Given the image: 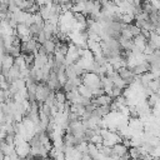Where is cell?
<instances>
[{"label": "cell", "instance_id": "16", "mask_svg": "<svg viewBox=\"0 0 160 160\" xmlns=\"http://www.w3.org/2000/svg\"><path fill=\"white\" fill-rule=\"evenodd\" d=\"M9 10H8V4H2L0 2V14H6Z\"/></svg>", "mask_w": 160, "mask_h": 160}, {"label": "cell", "instance_id": "19", "mask_svg": "<svg viewBox=\"0 0 160 160\" xmlns=\"http://www.w3.org/2000/svg\"><path fill=\"white\" fill-rule=\"evenodd\" d=\"M130 160H135V159H130Z\"/></svg>", "mask_w": 160, "mask_h": 160}, {"label": "cell", "instance_id": "14", "mask_svg": "<svg viewBox=\"0 0 160 160\" xmlns=\"http://www.w3.org/2000/svg\"><path fill=\"white\" fill-rule=\"evenodd\" d=\"M121 21L124 24H131L134 21V15H130V14H121Z\"/></svg>", "mask_w": 160, "mask_h": 160}, {"label": "cell", "instance_id": "9", "mask_svg": "<svg viewBox=\"0 0 160 160\" xmlns=\"http://www.w3.org/2000/svg\"><path fill=\"white\" fill-rule=\"evenodd\" d=\"M41 46L45 49V51H46V54H48V55L54 54V51H55V42H54L51 39H50V40H46Z\"/></svg>", "mask_w": 160, "mask_h": 160}, {"label": "cell", "instance_id": "13", "mask_svg": "<svg viewBox=\"0 0 160 160\" xmlns=\"http://www.w3.org/2000/svg\"><path fill=\"white\" fill-rule=\"evenodd\" d=\"M54 99L56 102H65L66 101V98H65V92L60 89V90H56L54 91Z\"/></svg>", "mask_w": 160, "mask_h": 160}, {"label": "cell", "instance_id": "3", "mask_svg": "<svg viewBox=\"0 0 160 160\" xmlns=\"http://www.w3.org/2000/svg\"><path fill=\"white\" fill-rule=\"evenodd\" d=\"M131 71H132V74H134V75L140 76V75L146 74V72H149V71H150V65H149V62H148V61H142V62L136 64V65L131 69Z\"/></svg>", "mask_w": 160, "mask_h": 160}, {"label": "cell", "instance_id": "12", "mask_svg": "<svg viewBox=\"0 0 160 160\" xmlns=\"http://www.w3.org/2000/svg\"><path fill=\"white\" fill-rule=\"evenodd\" d=\"M14 66H16L19 70H22V69L26 68L25 60H24V56H22V55H20V56H18V58L14 59Z\"/></svg>", "mask_w": 160, "mask_h": 160}, {"label": "cell", "instance_id": "5", "mask_svg": "<svg viewBox=\"0 0 160 160\" xmlns=\"http://www.w3.org/2000/svg\"><path fill=\"white\" fill-rule=\"evenodd\" d=\"M111 150H112V155H114V156H116L118 159H119L120 156H122L124 154H126V152H128V148H126V146H124L121 142L115 144V145L111 148Z\"/></svg>", "mask_w": 160, "mask_h": 160}, {"label": "cell", "instance_id": "4", "mask_svg": "<svg viewBox=\"0 0 160 160\" xmlns=\"http://www.w3.org/2000/svg\"><path fill=\"white\" fill-rule=\"evenodd\" d=\"M146 38H144L141 34H139V35H136V36H134L132 38V45L140 51V52H142V50H144V48H145V45H146Z\"/></svg>", "mask_w": 160, "mask_h": 160}, {"label": "cell", "instance_id": "6", "mask_svg": "<svg viewBox=\"0 0 160 160\" xmlns=\"http://www.w3.org/2000/svg\"><path fill=\"white\" fill-rule=\"evenodd\" d=\"M14 35H16L18 38H22V36H29V28L25 24H18V26L15 28Z\"/></svg>", "mask_w": 160, "mask_h": 160}, {"label": "cell", "instance_id": "11", "mask_svg": "<svg viewBox=\"0 0 160 160\" xmlns=\"http://www.w3.org/2000/svg\"><path fill=\"white\" fill-rule=\"evenodd\" d=\"M148 89L152 92V94H159V89H160V84H159V79L151 80L148 84Z\"/></svg>", "mask_w": 160, "mask_h": 160}, {"label": "cell", "instance_id": "18", "mask_svg": "<svg viewBox=\"0 0 160 160\" xmlns=\"http://www.w3.org/2000/svg\"><path fill=\"white\" fill-rule=\"evenodd\" d=\"M150 160H159V158H151Z\"/></svg>", "mask_w": 160, "mask_h": 160}, {"label": "cell", "instance_id": "10", "mask_svg": "<svg viewBox=\"0 0 160 160\" xmlns=\"http://www.w3.org/2000/svg\"><path fill=\"white\" fill-rule=\"evenodd\" d=\"M5 51H6V54H8V55H10V56H11V58H14V59L21 55V52H20V48H19V46H14V45L9 46Z\"/></svg>", "mask_w": 160, "mask_h": 160}, {"label": "cell", "instance_id": "7", "mask_svg": "<svg viewBox=\"0 0 160 160\" xmlns=\"http://www.w3.org/2000/svg\"><path fill=\"white\" fill-rule=\"evenodd\" d=\"M1 60V68H5V69H10L12 65H14V58H11L10 55L5 54L2 58H0Z\"/></svg>", "mask_w": 160, "mask_h": 160}, {"label": "cell", "instance_id": "15", "mask_svg": "<svg viewBox=\"0 0 160 160\" xmlns=\"http://www.w3.org/2000/svg\"><path fill=\"white\" fill-rule=\"evenodd\" d=\"M126 29L131 32V35H132V36H136V35H139V34H140V29H139L138 26H135L134 24H129V25L126 26Z\"/></svg>", "mask_w": 160, "mask_h": 160}, {"label": "cell", "instance_id": "17", "mask_svg": "<svg viewBox=\"0 0 160 160\" xmlns=\"http://www.w3.org/2000/svg\"><path fill=\"white\" fill-rule=\"evenodd\" d=\"M59 1H60V5H61V4H68V2H70L71 0H59Z\"/></svg>", "mask_w": 160, "mask_h": 160}, {"label": "cell", "instance_id": "2", "mask_svg": "<svg viewBox=\"0 0 160 160\" xmlns=\"http://www.w3.org/2000/svg\"><path fill=\"white\" fill-rule=\"evenodd\" d=\"M29 152H30V145L28 144L26 140H22V141H19L18 144H15V154L19 158L25 159L29 156Z\"/></svg>", "mask_w": 160, "mask_h": 160}, {"label": "cell", "instance_id": "8", "mask_svg": "<svg viewBox=\"0 0 160 160\" xmlns=\"http://www.w3.org/2000/svg\"><path fill=\"white\" fill-rule=\"evenodd\" d=\"M78 92H79V95L82 96V98H86V99H91V98H92L91 90H90L89 88H86L85 85H82V84L78 88Z\"/></svg>", "mask_w": 160, "mask_h": 160}, {"label": "cell", "instance_id": "1", "mask_svg": "<svg viewBox=\"0 0 160 160\" xmlns=\"http://www.w3.org/2000/svg\"><path fill=\"white\" fill-rule=\"evenodd\" d=\"M81 80H82V85H85L86 88H89L90 90L92 89H99L101 86V82H100V78L94 74V72H85L82 76H81Z\"/></svg>", "mask_w": 160, "mask_h": 160}]
</instances>
